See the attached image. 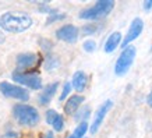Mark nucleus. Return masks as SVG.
<instances>
[{
	"mask_svg": "<svg viewBox=\"0 0 152 138\" xmlns=\"http://www.w3.org/2000/svg\"><path fill=\"white\" fill-rule=\"evenodd\" d=\"M0 91L7 98H14V99L24 102L29 99V93L27 89H24L23 87H18V85H13L10 83H0Z\"/></svg>",
	"mask_w": 152,
	"mask_h": 138,
	"instance_id": "423d86ee",
	"label": "nucleus"
},
{
	"mask_svg": "<svg viewBox=\"0 0 152 138\" xmlns=\"http://www.w3.org/2000/svg\"><path fill=\"white\" fill-rule=\"evenodd\" d=\"M144 9L147 10V11H149V10L152 9V0H151V1H149V0L144 1Z\"/></svg>",
	"mask_w": 152,
	"mask_h": 138,
	"instance_id": "412c9836",
	"label": "nucleus"
},
{
	"mask_svg": "<svg viewBox=\"0 0 152 138\" xmlns=\"http://www.w3.org/2000/svg\"><path fill=\"white\" fill-rule=\"evenodd\" d=\"M87 83H88V77L87 74L84 73V71H77V73L73 75V87L75 91L78 92H83L87 87Z\"/></svg>",
	"mask_w": 152,
	"mask_h": 138,
	"instance_id": "f8f14e48",
	"label": "nucleus"
},
{
	"mask_svg": "<svg viewBox=\"0 0 152 138\" xmlns=\"http://www.w3.org/2000/svg\"><path fill=\"white\" fill-rule=\"evenodd\" d=\"M113 106V102L112 101H106L103 105L98 109L96 115H95V117H94V123L91 124V134H95L99 130V127H101L102 121H103V119H105L106 113L110 110V107Z\"/></svg>",
	"mask_w": 152,
	"mask_h": 138,
	"instance_id": "1a4fd4ad",
	"label": "nucleus"
},
{
	"mask_svg": "<svg viewBox=\"0 0 152 138\" xmlns=\"http://www.w3.org/2000/svg\"><path fill=\"white\" fill-rule=\"evenodd\" d=\"M56 37L59 38L60 41L67 42V43H74L78 38V29L74 27V25H63L61 28L57 29Z\"/></svg>",
	"mask_w": 152,
	"mask_h": 138,
	"instance_id": "6e6552de",
	"label": "nucleus"
},
{
	"mask_svg": "<svg viewBox=\"0 0 152 138\" xmlns=\"http://www.w3.org/2000/svg\"><path fill=\"white\" fill-rule=\"evenodd\" d=\"M56 89H57V83H53L45 88V91L39 95V102H41V105H48V103L52 101V98L55 95Z\"/></svg>",
	"mask_w": 152,
	"mask_h": 138,
	"instance_id": "2eb2a0df",
	"label": "nucleus"
},
{
	"mask_svg": "<svg viewBox=\"0 0 152 138\" xmlns=\"http://www.w3.org/2000/svg\"><path fill=\"white\" fill-rule=\"evenodd\" d=\"M13 115L20 124L28 126V127L37 126L38 121H39V113H38V110L35 107H32V106L25 105V103H18V105L14 106Z\"/></svg>",
	"mask_w": 152,
	"mask_h": 138,
	"instance_id": "f03ea898",
	"label": "nucleus"
},
{
	"mask_svg": "<svg viewBox=\"0 0 152 138\" xmlns=\"http://www.w3.org/2000/svg\"><path fill=\"white\" fill-rule=\"evenodd\" d=\"M84 98L80 96V95H74V96L69 98V101L66 102L64 105V112L67 113V115H73V113H75L77 112V109L80 107V105L83 103Z\"/></svg>",
	"mask_w": 152,
	"mask_h": 138,
	"instance_id": "ddd939ff",
	"label": "nucleus"
},
{
	"mask_svg": "<svg viewBox=\"0 0 152 138\" xmlns=\"http://www.w3.org/2000/svg\"><path fill=\"white\" fill-rule=\"evenodd\" d=\"M147 103H148L149 107H152V89H151V92H149V95H148V98H147Z\"/></svg>",
	"mask_w": 152,
	"mask_h": 138,
	"instance_id": "4be33fe9",
	"label": "nucleus"
},
{
	"mask_svg": "<svg viewBox=\"0 0 152 138\" xmlns=\"http://www.w3.org/2000/svg\"><path fill=\"white\" fill-rule=\"evenodd\" d=\"M142 28H144L142 20L141 18H134L133 20V23H131L129 31H127V35H126V38L123 39V45H121L123 50H124L126 47H129V45L134 41V39H137V38L140 37V34L142 32Z\"/></svg>",
	"mask_w": 152,
	"mask_h": 138,
	"instance_id": "0eeeda50",
	"label": "nucleus"
},
{
	"mask_svg": "<svg viewBox=\"0 0 152 138\" xmlns=\"http://www.w3.org/2000/svg\"><path fill=\"white\" fill-rule=\"evenodd\" d=\"M87 130H88V123L83 121V123H80V126L74 130V133L71 134L69 138H83L84 134L87 133Z\"/></svg>",
	"mask_w": 152,
	"mask_h": 138,
	"instance_id": "dca6fc26",
	"label": "nucleus"
},
{
	"mask_svg": "<svg viewBox=\"0 0 152 138\" xmlns=\"http://www.w3.org/2000/svg\"><path fill=\"white\" fill-rule=\"evenodd\" d=\"M71 85H73L71 83H66L64 84V87H63V92H61V95H60V101H64L66 98H67V95H69L70 91H71Z\"/></svg>",
	"mask_w": 152,
	"mask_h": 138,
	"instance_id": "f3484780",
	"label": "nucleus"
},
{
	"mask_svg": "<svg viewBox=\"0 0 152 138\" xmlns=\"http://www.w3.org/2000/svg\"><path fill=\"white\" fill-rule=\"evenodd\" d=\"M95 49H96V45H95V42L94 41H87L85 43H84V50L88 52V53L94 52Z\"/></svg>",
	"mask_w": 152,
	"mask_h": 138,
	"instance_id": "a211bd4d",
	"label": "nucleus"
},
{
	"mask_svg": "<svg viewBox=\"0 0 152 138\" xmlns=\"http://www.w3.org/2000/svg\"><path fill=\"white\" fill-rule=\"evenodd\" d=\"M134 59H135V47L134 46H129L124 50L121 52V55L119 56V59L116 61L115 66V74L116 75H124L130 70L131 64H133Z\"/></svg>",
	"mask_w": 152,
	"mask_h": 138,
	"instance_id": "20e7f679",
	"label": "nucleus"
},
{
	"mask_svg": "<svg viewBox=\"0 0 152 138\" xmlns=\"http://www.w3.org/2000/svg\"><path fill=\"white\" fill-rule=\"evenodd\" d=\"M46 121L56 130V131H61V130H63V127H64L63 117H61L57 112L53 110V109H50V110L46 112Z\"/></svg>",
	"mask_w": 152,
	"mask_h": 138,
	"instance_id": "9b49d317",
	"label": "nucleus"
},
{
	"mask_svg": "<svg viewBox=\"0 0 152 138\" xmlns=\"http://www.w3.org/2000/svg\"><path fill=\"white\" fill-rule=\"evenodd\" d=\"M83 32L84 35H91V34L95 32V27L94 25H87V27L83 28Z\"/></svg>",
	"mask_w": 152,
	"mask_h": 138,
	"instance_id": "6ab92c4d",
	"label": "nucleus"
},
{
	"mask_svg": "<svg viewBox=\"0 0 152 138\" xmlns=\"http://www.w3.org/2000/svg\"><path fill=\"white\" fill-rule=\"evenodd\" d=\"M38 61V56L35 53H23L17 57V69L21 73L23 70L32 67L35 63Z\"/></svg>",
	"mask_w": 152,
	"mask_h": 138,
	"instance_id": "9d476101",
	"label": "nucleus"
},
{
	"mask_svg": "<svg viewBox=\"0 0 152 138\" xmlns=\"http://www.w3.org/2000/svg\"><path fill=\"white\" fill-rule=\"evenodd\" d=\"M43 138H53V133H50V131H49V133H46V135H45Z\"/></svg>",
	"mask_w": 152,
	"mask_h": 138,
	"instance_id": "5701e85b",
	"label": "nucleus"
},
{
	"mask_svg": "<svg viewBox=\"0 0 152 138\" xmlns=\"http://www.w3.org/2000/svg\"><path fill=\"white\" fill-rule=\"evenodd\" d=\"M32 25L31 15L24 11H7L0 17V27L7 32L20 34Z\"/></svg>",
	"mask_w": 152,
	"mask_h": 138,
	"instance_id": "f257e3e1",
	"label": "nucleus"
},
{
	"mask_svg": "<svg viewBox=\"0 0 152 138\" xmlns=\"http://www.w3.org/2000/svg\"><path fill=\"white\" fill-rule=\"evenodd\" d=\"M121 41V34L120 32H113L110 37L107 38V41L105 42V52L106 53H112L113 50H116V47L120 45Z\"/></svg>",
	"mask_w": 152,
	"mask_h": 138,
	"instance_id": "4468645a",
	"label": "nucleus"
},
{
	"mask_svg": "<svg viewBox=\"0 0 152 138\" xmlns=\"http://www.w3.org/2000/svg\"><path fill=\"white\" fill-rule=\"evenodd\" d=\"M13 80L18 83L23 87H28L31 89H41L42 87V78L38 73H20L15 71L13 73Z\"/></svg>",
	"mask_w": 152,
	"mask_h": 138,
	"instance_id": "39448f33",
	"label": "nucleus"
},
{
	"mask_svg": "<svg viewBox=\"0 0 152 138\" xmlns=\"http://www.w3.org/2000/svg\"><path fill=\"white\" fill-rule=\"evenodd\" d=\"M115 7V1L113 0H99L96 1L92 7L84 10L80 13V18L83 20H99L106 17Z\"/></svg>",
	"mask_w": 152,
	"mask_h": 138,
	"instance_id": "7ed1b4c3",
	"label": "nucleus"
},
{
	"mask_svg": "<svg viewBox=\"0 0 152 138\" xmlns=\"http://www.w3.org/2000/svg\"><path fill=\"white\" fill-rule=\"evenodd\" d=\"M0 138H18V135L15 133H6V134H3Z\"/></svg>",
	"mask_w": 152,
	"mask_h": 138,
	"instance_id": "aec40b11",
	"label": "nucleus"
}]
</instances>
